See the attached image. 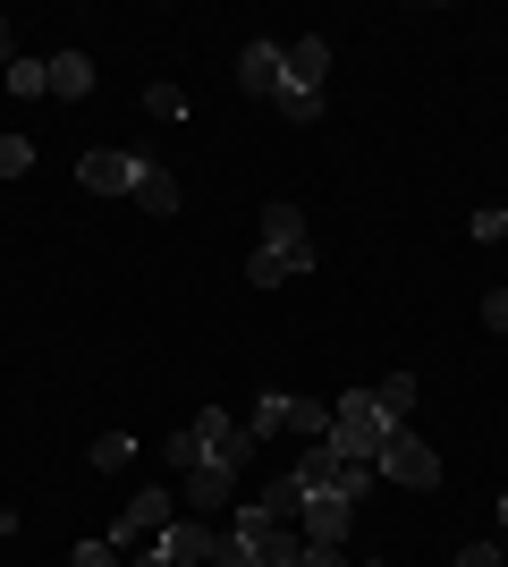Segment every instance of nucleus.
<instances>
[{
	"instance_id": "nucleus-5",
	"label": "nucleus",
	"mask_w": 508,
	"mask_h": 567,
	"mask_svg": "<svg viewBox=\"0 0 508 567\" xmlns=\"http://www.w3.org/2000/svg\"><path fill=\"white\" fill-rule=\"evenodd\" d=\"M136 153H85V162H76V187L85 195H136Z\"/></svg>"
},
{
	"instance_id": "nucleus-19",
	"label": "nucleus",
	"mask_w": 508,
	"mask_h": 567,
	"mask_svg": "<svg viewBox=\"0 0 508 567\" xmlns=\"http://www.w3.org/2000/svg\"><path fill=\"white\" fill-rule=\"evenodd\" d=\"M127 457H136V441H127V432H102V441H94V466H111V474H120Z\"/></svg>"
},
{
	"instance_id": "nucleus-21",
	"label": "nucleus",
	"mask_w": 508,
	"mask_h": 567,
	"mask_svg": "<svg viewBox=\"0 0 508 567\" xmlns=\"http://www.w3.org/2000/svg\"><path fill=\"white\" fill-rule=\"evenodd\" d=\"M280 118H322V94H305V85H280Z\"/></svg>"
},
{
	"instance_id": "nucleus-13",
	"label": "nucleus",
	"mask_w": 508,
	"mask_h": 567,
	"mask_svg": "<svg viewBox=\"0 0 508 567\" xmlns=\"http://www.w3.org/2000/svg\"><path fill=\"white\" fill-rule=\"evenodd\" d=\"M229 499H238V474H220V466L187 474V508H229Z\"/></svg>"
},
{
	"instance_id": "nucleus-3",
	"label": "nucleus",
	"mask_w": 508,
	"mask_h": 567,
	"mask_svg": "<svg viewBox=\"0 0 508 567\" xmlns=\"http://www.w3.org/2000/svg\"><path fill=\"white\" fill-rule=\"evenodd\" d=\"M153 550H162L169 567H212L220 534H212V525H195V517H169L162 534H153Z\"/></svg>"
},
{
	"instance_id": "nucleus-12",
	"label": "nucleus",
	"mask_w": 508,
	"mask_h": 567,
	"mask_svg": "<svg viewBox=\"0 0 508 567\" xmlns=\"http://www.w3.org/2000/svg\"><path fill=\"white\" fill-rule=\"evenodd\" d=\"M136 204H145L153 220H169V213H178V178H169L162 162H145V169H136Z\"/></svg>"
},
{
	"instance_id": "nucleus-28",
	"label": "nucleus",
	"mask_w": 508,
	"mask_h": 567,
	"mask_svg": "<svg viewBox=\"0 0 508 567\" xmlns=\"http://www.w3.org/2000/svg\"><path fill=\"white\" fill-rule=\"evenodd\" d=\"M0 43H9V25H0Z\"/></svg>"
},
{
	"instance_id": "nucleus-1",
	"label": "nucleus",
	"mask_w": 508,
	"mask_h": 567,
	"mask_svg": "<svg viewBox=\"0 0 508 567\" xmlns=\"http://www.w3.org/2000/svg\"><path fill=\"white\" fill-rule=\"evenodd\" d=\"M390 432H398V424H390L382 406H373V390H348V399L331 406V432H322V441H331L339 457H364V466H373Z\"/></svg>"
},
{
	"instance_id": "nucleus-9",
	"label": "nucleus",
	"mask_w": 508,
	"mask_h": 567,
	"mask_svg": "<svg viewBox=\"0 0 508 567\" xmlns=\"http://www.w3.org/2000/svg\"><path fill=\"white\" fill-rule=\"evenodd\" d=\"M280 60H289V85L322 94V76H331V51H322V34H297V43H280Z\"/></svg>"
},
{
	"instance_id": "nucleus-23",
	"label": "nucleus",
	"mask_w": 508,
	"mask_h": 567,
	"mask_svg": "<svg viewBox=\"0 0 508 567\" xmlns=\"http://www.w3.org/2000/svg\"><path fill=\"white\" fill-rule=\"evenodd\" d=\"M458 567H508V550H500V543H466Z\"/></svg>"
},
{
	"instance_id": "nucleus-2",
	"label": "nucleus",
	"mask_w": 508,
	"mask_h": 567,
	"mask_svg": "<svg viewBox=\"0 0 508 567\" xmlns=\"http://www.w3.org/2000/svg\"><path fill=\"white\" fill-rule=\"evenodd\" d=\"M373 466H382V483H398V492H433V483H440V450H433V441H415L407 424L382 441Z\"/></svg>"
},
{
	"instance_id": "nucleus-14",
	"label": "nucleus",
	"mask_w": 508,
	"mask_h": 567,
	"mask_svg": "<svg viewBox=\"0 0 508 567\" xmlns=\"http://www.w3.org/2000/svg\"><path fill=\"white\" fill-rule=\"evenodd\" d=\"M415 399H424V390H415V373H390V381H373V406H382L390 424H407V415H415Z\"/></svg>"
},
{
	"instance_id": "nucleus-16",
	"label": "nucleus",
	"mask_w": 508,
	"mask_h": 567,
	"mask_svg": "<svg viewBox=\"0 0 508 567\" xmlns=\"http://www.w3.org/2000/svg\"><path fill=\"white\" fill-rule=\"evenodd\" d=\"M255 508H263L271 525H297V517H305V492H297V474H289V483H271V492L255 499Z\"/></svg>"
},
{
	"instance_id": "nucleus-7",
	"label": "nucleus",
	"mask_w": 508,
	"mask_h": 567,
	"mask_svg": "<svg viewBox=\"0 0 508 567\" xmlns=\"http://www.w3.org/2000/svg\"><path fill=\"white\" fill-rule=\"evenodd\" d=\"M238 85H246V94H271V102H280V85H289V60H280V43H246Z\"/></svg>"
},
{
	"instance_id": "nucleus-11",
	"label": "nucleus",
	"mask_w": 508,
	"mask_h": 567,
	"mask_svg": "<svg viewBox=\"0 0 508 567\" xmlns=\"http://www.w3.org/2000/svg\"><path fill=\"white\" fill-rule=\"evenodd\" d=\"M314 246H305V255H271V246H255V255H246V280L255 288H280V280H297V271H314Z\"/></svg>"
},
{
	"instance_id": "nucleus-20",
	"label": "nucleus",
	"mask_w": 508,
	"mask_h": 567,
	"mask_svg": "<svg viewBox=\"0 0 508 567\" xmlns=\"http://www.w3.org/2000/svg\"><path fill=\"white\" fill-rule=\"evenodd\" d=\"M145 111L153 118H187V94H178V85H145Z\"/></svg>"
},
{
	"instance_id": "nucleus-24",
	"label": "nucleus",
	"mask_w": 508,
	"mask_h": 567,
	"mask_svg": "<svg viewBox=\"0 0 508 567\" xmlns=\"http://www.w3.org/2000/svg\"><path fill=\"white\" fill-rule=\"evenodd\" d=\"M484 322H491V331L508 339V288H491V297H484Z\"/></svg>"
},
{
	"instance_id": "nucleus-6",
	"label": "nucleus",
	"mask_w": 508,
	"mask_h": 567,
	"mask_svg": "<svg viewBox=\"0 0 508 567\" xmlns=\"http://www.w3.org/2000/svg\"><path fill=\"white\" fill-rule=\"evenodd\" d=\"M162 525H169V492H136V499L120 508V534H111V543H120V550H136L145 534H162Z\"/></svg>"
},
{
	"instance_id": "nucleus-18",
	"label": "nucleus",
	"mask_w": 508,
	"mask_h": 567,
	"mask_svg": "<svg viewBox=\"0 0 508 567\" xmlns=\"http://www.w3.org/2000/svg\"><path fill=\"white\" fill-rule=\"evenodd\" d=\"M25 169H34V144H25V136H0V178H25Z\"/></svg>"
},
{
	"instance_id": "nucleus-15",
	"label": "nucleus",
	"mask_w": 508,
	"mask_h": 567,
	"mask_svg": "<svg viewBox=\"0 0 508 567\" xmlns=\"http://www.w3.org/2000/svg\"><path fill=\"white\" fill-rule=\"evenodd\" d=\"M9 94H18V102H43V94H51L43 60H25V51H9Z\"/></svg>"
},
{
	"instance_id": "nucleus-22",
	"label": "nucleus",
	"mask_w": 508,
	"mask_h": 567,
	"mask_svg": "<svg viewBox=\"0 0 508 567\" xmlns=\"http://www.w3.org/2000/svg\"><path fill=\"white\" fill-rule=\"evenodd\" d=\"M297 567H348V550H339V543H305V550H297Z\"/></svg>"
},
{
	"instance_id": "nucleus-27",
	"label": "nucleus",
	"mask_w": 508,
	"mask_h": 567,
	"mask_svg": "<svg viewBox=\"0 0 508 567\" xmlns=\"http://www.w3.org/2000/svg\"><path fill=\"white\" fill-rule=\"evenodd\" d=\"M500 543H508V492H500Z\"/></svg>"
},
{
	"instance_id": "nucleus-4",
	"label": "nucleus",
	"mask_w": 508,
	"mask_h": 567,
	"mask_svg": "<svg viewBox=\"0 0 508 567\" xmlns=\"http://www.w3.org/2000/svg\"><path fill=\"white\" fill-rule=\"evenodd\" d=\"M348 525H356V499L348 492H305V517H297L305 543H348Z\"/></svg>"
},
{
	"instance_id": "nucleus-8",
	"label": "nucleus",
	"mask_w": 508,
	"mask_h": 567,
	"mask_svg": "<svg viewBox=\"0 0 508 567\" xmlns=\"http://www.w3.org/2000/svg\"><path fill=\"white\" fill-rule=\"evenodd\" d=\"M43 76H51V102H85L94 94V60H85V51H51Z\"/></svg>"
},
{
	"instance_id": "nucleus-10",
	"label": "nucleus",
	"mask_w": 508,
	"mask_h": 567,
	"mask_svg": "<svg viewBox=\"0 0 508 567\" xmlns=\"http://www.w3.org/2000/svg\"><path fill=\"white\" fill-rule=\"evenodd\" d=\"M263 246L271 255H305L314 237H305V213L297 204H263Z\"/></svg>"
},
{
	"instance_id": "nucleus-17",
	"label": "nucleus",
	"mask_w": 508,
	"mask_h": 567,
	"mask_svg": "<svg viewBox=\"0 0 508 567\" xmlns=\"http://www.w3.org/2000/svg\"><path fill=\"white\" fill-rule=\"evenodd\" d=\"M69 567H127V550L111 543V534H94V543H76V559Z\"/></svg>"
},
{
	"instance_id": "nucleus-26",
	"label": "nucleus",
	"mask_w": 508,
	"mask_h": 567,
	"mask_svg": "<svg viewBox=\"0 0 508 567\" xmlns=\"http://www.w3.org/2000/svg\"><path fill=\"white\" fill-rule=\"evenodd\" d=\"M127 567H169V559H162V550H136V559H127Z\"/></svg>"
},
{
	"instance_id": "nucleus-25",
	"label": "nucleus",
	"mask_w": 508,
	"mask_h": 567,
	"mask_svg": "<svg viewBox=\"0 0 508 567\" xmlns=\"http://www.w3.org/2000/svg\"><path fill=\"white\" fill-rule=\"evenodd\" d=\"M475 237H508V204H491V213H475Z\"/></svg>"
}]
</instances>
